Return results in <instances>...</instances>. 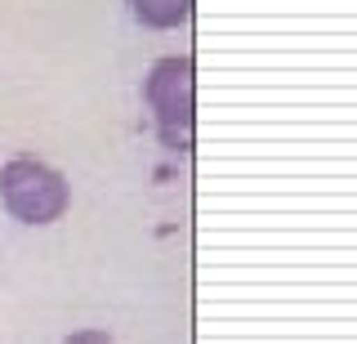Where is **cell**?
<instances>
[{
	"label": "cell",
	"instance_id": "cell-1",
	"mask_svg": "<svg viewBox=\"0 0 357 344\" xmlns=\"http://www.w3.org/2000/svg\"><path fill=\"white\" fill-rule=\"evenodd\" d=\"M143 94L152 103L156 117V135L170 152H192L197 139V76H192V59L170 54V59H156Z\"/></svg>",
	"mask_w": 357,
	"mask_h": 344
},
{
	"label": "cell",
	"instance_id": "cell-2",
	"mask_svg": "<svg viewBox=\"0 0 357 344\" xmlns=\"http://www.w3.org/2000/svg\"><path fill=\"white\" fill-rule=\"evenodd\" d=\"M0 202L22 224H54L72 202V188L54 165L36 157H14L0 165Z\"/></svg>",
	"mask_w": 357,
	"mask_h": 344
},
{
	"label": "cell",
	"instance_id": "cell-3",
	"mask_svg": "<svg viewBox=\"0 0 357 344\" xmlns=\"http://www.w3.org/2000/svg\"><path fill=\"white\" fill-rule=\"evenodd\" d=\"M130 14L139 18L143 27H178L188 14H192V0H130Z\"/></svg>",
	"mask_w": 357,
	"mask_h": 344
},
{
	"label": "cell",
	"instance_id": "cell-4",
	"mask_svg": "<svg viewBox=\"0 0 357 344\" xmlns=\"http://www.w3.org/2000/svg\"><path fill=\"white\" fill-rule=\"evenodd\" d=\"M63 344H116L107 336V331H76V336H67Z\"/></svg>",
	"mask_w": 357,
	"mask_h": 344
}]
</instances>
